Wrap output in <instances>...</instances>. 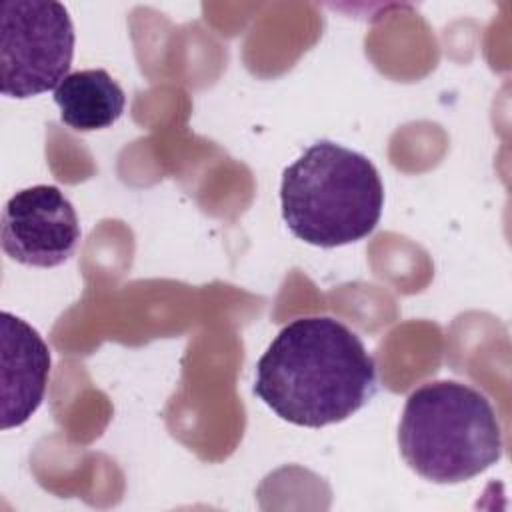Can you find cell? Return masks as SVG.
I'll list each match as a JSON object with an SVG mask.
<instances>
[{"label":"cell","instance_id":"obj_3","mask_svg":"<svg viewBox=\"0 0 512 512\" xmlns=\"http://www.w3.org/2000/svg\"><path fill=\"white\" fill-rule=\"evenodd\" d=\"M398 446L406 464L436 484H458L502 458V430L490 400L456 380L426 382L406 398Z\"/></svg>","mask_w":512,"mask_h":512},{"label":"cell","instance_id":"obj_1","mask_svg":"<svg viewBox=\"0 0 512 512\" xmlns=\"http://www.w3.org/2000/svg\"><path fill=\"white\" fill-rule=\"evenodd\" d=\"M254 394L282 420L322 428L350 418L376 394V364L344 322L296 318L260 356Z\"/></svg>","mask_w":512,"mask_h":512},{"label":"cell","instance_id":"obj_5","mask_svg":"<svg viewBox=\"0 0 512 512\" xmlns=\"http://www.w3.org/2000/svg\"><path fill=\"white\" fill-rule=\"evenodd\" d=\"M72 202L52 184L16 192L2 212V250L14 262L54 268L64 264L80 242Z\"/></svg>","mask_w":512,"mask_h":512},{"label":"cell","instance_id":"obj_2","mask_svg":"<svg viewBox=\"0 0 512 512\" xmlns=\"http://www.w3.org/2000/svg\"><path fill=\"white\" fill-rule=\"evenodd\" d=\"M280 206L296 238L336 248L372 234L382 216L384 186L364 154L320 140L284 170Z\"/></svg>","mask_w":512,"mask_h":512},{"label":"cell","instance_id":"obj_6","mask_svg":"<svg viewBox=\"0 0 512 512\" xmlns=\"http://www.w3.org/2000/svg\"><path fill=\"white\" fill-rule=\"evenodd\" d=\"M2 328V430L22 426L42 404L50 376V348L22 318L4 310Z\"/></svg>","mask_w":512,"mask_h":512},{"label":"cell","instance_id":"obj_7","mask_svg":"<svg viewBox=\"0 0 512 512\" xmlns=\"http://www.w3.org/2000/svg\"><path fill=\"white\" fill-rule=\"evenodd\" d=\"M54 102L66 126L92 132L112 126L122 116L126 96L106 70L90 68L68 74L54 90Z\"/></svg>","mask_w":512,"mask_h":512},{"label":"cell","instance_id":"obj_4","mask_svg":"<svg viewBox=\"0 0 512 512\" xmlns=\"http://www.w3.org/2000/svg\"><path fill=\"white\" fill-rule=\"evenodd\" d=\"M74 56V26L54 0H6L0 6V92L32 98L56 90Z\"/></svg>","mask_w":512,"mask_h":512}]
</instances>
